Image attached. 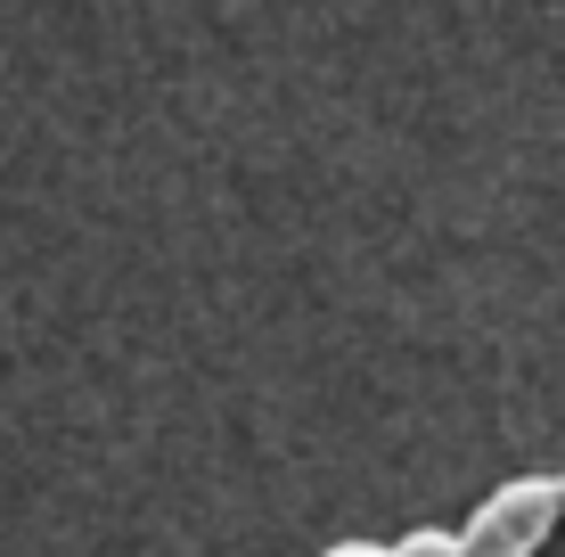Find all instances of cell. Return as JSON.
Returning a JSON list of instances; mask_svg holds the SVG:
<instances>
[{
  "mask_svg": "<svg viewBox=\"0 0 565 557\" xmlns=\"http://www.w3.org/2000/svg\"><path fill=\"white\" fill-rule=\"evenodd\" d=\"M557 475H516V484H500L492 501H483L476 516H467V557H533L541 542H550L557 525Z\"/></svg>",
  "mask_w": 565,
  "mask_h": 557,
  "instance_id": "cell-1",
  "label": "cell"
},
{
  "mask_svg": "<svg viewBox=\"0 0 565 557\" xmlns=\"http://www.w3.org/2000/svg\"><path fill=\"white\" fill-rule=\"evenodd\" d=\"M394 557H467V542H459V533H443V525H418V533H402V542H394Z\"/></svg>",
  "mask_w": 565,
  "mask_h": 557,
  "instance_id": "cell-2",
  "label": "cell"
},
{
  "mask_svg": "<svg viewBox=\"0 0 565 557\" xmlns=\"http://www.w3.org/2000/svg\"><path fill=\"white\" fill-rule=\"evenodd\" d=\"M320 557H394V549H377V542H337V549H320Z\"/></svg>",
  "mask_w": 565,
  "mask_h": 557,
  "instance_id": "cell-3",
  "label": "cell"
},
{
  "mask_svg": "<svg viewBox=\"0 0 565 557\" xmlns=\"http://www.w3.org/2000/svg\"><path fill=\"white\" fill-rule=\"evenodd\" d=\"M557 508H565V475H557Z\"/></svg>",
  "mask_w": 565,
  "mask_h": 557,
  "instance_id": "cell-4",
  "label": "cell"
}]
</instances>
